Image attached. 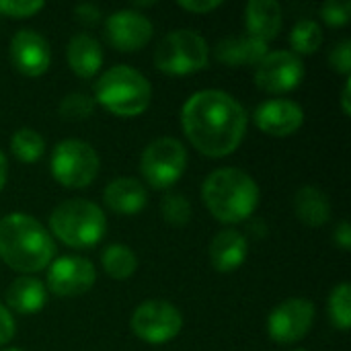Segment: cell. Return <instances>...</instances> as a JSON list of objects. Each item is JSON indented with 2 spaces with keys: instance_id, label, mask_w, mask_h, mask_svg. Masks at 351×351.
<instances>
[{
  "instance_id": "cell-18",
  "label": "cell",
  "mask_w": 351,
  "mask_h": 351,
  "mask_svg": "<svg viewBox=\"0 0 351 351\" xmlns=\"http://www.w3.org/2000/svg\"><path fill=\"white\" fill-rule=\"evenodd\" d=\"M214 56L226 66H257L267 56V43L251 35H230L216 43Z\"/></svg>"
},
{
  "instance_id": "cell-5",
  "label": "cell",
  "mask_w": 351,
  "mask_h": 351,
  "mask_svg": "<svg viewBox=\"0 0 351 351\" xmlns=\"http://www.w3.org/2000/svg\"><path fill=\"white\" fill-rule=\"evenodd\" d=\"M51 234L72 249H90L107 232L103 210L88 199H68L53 208L49 216Z\"/></svg>"
},
{
  "instance_id": "cell-40",
  "label": "cell",
  "mask_w": 351,
  "mask_h": 351,
  "mask_svg": "<svg viewBox=\"0 0 351 351\" xmlns=\"http://www.w3.org/2000/svg\"><path fill=\"white\" fill-rule=\"evenodd\" d=\"M6 351H23V350H6Z\"/></svg>"
},
{
  "instance_id": "cell-17",
  "label": "cell",
  "mask_w": 351,
  "mask_h": 351,
  "mask_svg": "<svg viewBox=\"0 0 351 351\" xmlns=\"http://www.w3.org/2000/svg\"><path fill=\"white\" fill-rule=\"evenodd\" d=\"M249 255V243L243 232L234 228L220 230L210 243V261L216 271L228 274L239 269Z\"/></svg>"
},
{
  "instance_id": "cell-23",
  "label": "cell",
  "mask_w": 351,
  "mask_h": 351,
  "mask_svg": "<svg viewBox=\"0 0 351 351\" xmlns=\"http://www.w3.org/2000/svg\"><path fill=\"white\" fill-rule=\"evenodd\" d=\"M101 261H103L105 274L111 280H117V282L130 280L136 274V269H138V257L125 245H109L103 251Z\"/></svg>"
},
{
  "instance_id": "cell-22",
  "label": "cell",
  "mask_w": 351,
  "mask_h": 351,
  "mask_svg": "<svg viewBox=\"0 0 351 351\" xmlns=\"http://www.w3.org/2000/svg\"><path fill=\"white\" fill-rule=\"evenodd\" d=\"M294 212L298 216L300 222H304L306 226H323L329 222L331 218V202L327 197L325 191H321L319 187H300L296 191L294 197Z\"/></svg>"
},
{
  "instance_id": "cell-15",
  "label": "cell",
  "mask_w": 351,
  "mask_h": 351,
  "mask_svg": "<svg viewBox=\"0 0 351 351\" xmlns=\"http://www.w3.org/2000/svg\"><path fill=\"white\" fill-rule=\"evenodd\" d=\"M304 123V111L290 99H271L257 107L255 125L269 136L286 138L296 134Z\"/></svg>"
},
{
  "instance_id": "cell-35",
  "label": "cell",
  "mask_w": 351,
  "mask_h": 351,
  "mask_svg": "<svg viewBox=\"0 0 351 351\" xmlns=\"http://www.w3.org/2000/svg\"><path fill=\"white\" fill-rule=\"evenodd\" d=\"M333 239H335V245H337V247H339L341 251H350V249H351V226H350V222H341V224L337 226V230H335Z\"/></svg>"
},
{
  "instance_id": "cell-20",
  "label": "cell",
  "mask_w": 351,
  "mask_h": 351,
  "mask_svg": "<svg viewBox=\"0 0 351 351\" xmlns=\"http://www.w3.org/2000/svg\"><path fill=\"white\" fill-rule=\"evenodd\" d=\"M66 58L76 76L93 78L103 66V47L93 35L78 33L68 41Z\"/></svg>"
},
{
  "instance_id": "cell-25",
  "label": "cell",
  "mask_w": 351,
  "mask_h": 351,
  "mask_svg": "<svg viewBox=\"0 0 351 351\" xmlns=\"http://www.w3.org/2000/svg\"><path fill=\"white\" fill-rule=\"evenodd\" d=\"M290 43H292V49L296 56L298 53H302V56L315 53L323 43V31H321L319 23L313 19L298 21L290 33Z\"/></svg>"
},
{
  "instance_id": "cell-29",
  "label": "cell",
  "mask_w": 351,
  "mask_h": 351,
  "mask_svg": "<svg viewBox=\"0 0 351 351\" xmlns=\"http://www.w3.org/2000/svg\"><path fill=\"white\" fill-rule=\"evenodd\" d=\"M321 16L329 27H343L350 23L351 2L350 0H329L321 6Z\"/></svg>"
},
{
  "instance_id": "cell-39",
  "label": "cell",
  "mask_w": 351,
  "mask_h": 351,
  "mask_svg": "<svg viewBox=\"0 0 351 351\" xmlns=\"http://www.w3.org/2000/svg\"><path fill=\"white\" fill-rule=\"evenodd\" d=\"M154 2H134L136 8H146V6H152Z\"/></svg>"
},
{
  "instance_id": "cell-34",
  "label": "cell",
  "mask_w": 351,
  "mask_h": 351,
  "mask_svg": "<svg viewBox=\"0 0 351 351\" xmlns=\"http://www.w3.org/2000/svg\"><path fill=\"white\" fill-rule=\"evenodd\" d=\"M14 319L6 311V306L0 304V346H6L14 337Z\"/></svg>"
},
{
  "instance_id": "cell-21",
  "label": "cell",
  "mask_w": 351,
  "mask_h": 351,
  "mask_svg": "<svg viewBox=\"0 0 351 351\" xmlns=\"http://www.w3.org/2000/svg\"><path fill=\"white\" fill-rule=\"evenodd\" d=\"M6 302L19 315H35L45 306L47 290H45L43 282H39L37 278L21 276L8 286Z\"/></svg>"
},
{
  "instance_id": "cell-38",
  "label": "cell",
  "mask_w": 351,
  "mask_h": 351,
  "mask_svg": "<svg viewBox=\"0 0 351 351\" xmlns=\"http://www.w3.org/2000/svg\"><path fill=\"white\" fill-rule=\"evenodd\" d=\"M249 230H251V232L255 230L257 237H265V230H267V228H265V224H263L261 220H253V224L249 226Z\"/></svg>"
},
{
  "instance_id": "cell-37",
  "label": "cell",
  "mask_w": 351,
  "mask_h": 351,
  "mask_svg": "<svg viewBox=\"0 0 351 351\" xmlns=\"http://www.w3.org/2000/svg\"><path fill=\"white\" fill-rule=\"evenodd\" d=\"M6 177H8V162H6L4 152L0 150V191H2V187L6 185Z\"/></svg>"
},
{
  "instance_id": "cell-28",
  "label": "cell",
  "mask_w": 351,
  "mask_h": 351,
  "mask_svg": "<svg viewBox=\"0 0 351 351\" xmlns=\"http://www.w3.org/2000/svg\"><path fill=\"white\" fill-rule=\"evenodd\" d=\"M160 212H162L165 222L171 226H177V228L185 226L191 220V204L181 193L167 195L160 204Z\"/></svg>"
},
{
  "instance_id": "cell-26",
  "label": "cell",
  "mask_w": 351,
  "mask_h": 351,
  "mask_svg": "<svg viewBox=\"0 0 351 351\" xmlns=\"http://www.w3.org/2000/svg\"><path fill=\"white\" fill-rule=\"evenodd\" d=\"M329 317L339 331H350L351 325V288L350 284H339L329 298Z\"/></svg>"
},
{
  "instance_id": "cell-11",
  "label": "cell",
  "mask_w": 351,
  "mask_h": 351,
  "mask_svg": "<svg viewBox=\"0 0 351 351\" xmlns=\"http://www.w3.org/2000/svg\"><path fill=\"white\" fill-rule=\"evenodd\" d=\"M315 323V304L304 298H290L278 304L267 319V333L276 343L290 346L308 335Z\"/></svg>"
},
{
  "instance_id": "cell-2",
  "label": "cell",
  "mask_w": 351,
  "mask_h": 351,
  "mask_svg": "<svg viewBox=\"0 0 351 351\" xmlns=\"http://www.w3.org/2000/svg\"><path fill=\"white\" fill-rule=\"evenodd\" d=\"M53 255V239L39 220L21 212L0 218V259L10 269L35 274L45 269Z\"/></svg>"
},
{
  "instance_id": "cell-19",
  "label": "cell",
  "mask_w": 351,
  "mask_h": 351,
  "mask_svg": "<svg viewBox=\"0 0 351 351\" xmlns=\"http://www.w3.org/2000/svg\"><path fill=\"white\" fill-rule=\"evenodd\" d=\"M282 6L276 0H251L245 8L247 35L269 43L282 29Z\"/></svg>"
},
{
  "instance_id": "cell-12",
  "label": "cell",
  "mask_w": 351,
  "mask_h": 351,
  "mask_svg": "<svg viewBox=\"0 0 351 351\" xmlns=\"http://www.w3.org/2000/svg\"><path fill=\"white\" fill-rule=\"evenodd\" d=\"M97 280L95 265L76 255H66L49 263L47 269V288L62 298H74L86 294Z\"/></svg>"
},
{
  "instance_id": "cell-6",
  "label": "cell",
  "mask_w": 351,
  "mask_h": 351,
  "mask_svg": "<svg viewBox=\"0 0 351 351\" xmlns=\"http://www.w3.org/2000/svg\"><path fill=\"white\" fill-rule=\"evenodd\" d=\"M210 47L191 29H177L165 35L154 49V66L171 76H187L208 68Z\"/></svg>"
},
{
  "instance_id": "cell-14",
  "label": "cell",
  "mask_w": 351,
  "mask_h": 351,
  "mask_svg": "<svg viewBox=\"0 0 351 351\" xmlns=\"http://www.w3.org/2000/svg\"><path fill=\"white\" fill-rule=\"evenodd\" d=\"M10 62L25 76L35 78L45 74L51 64V49L47 39L33 29L16 31L10 41Z\"/></svg>"
},
{
  "instance_id": "cell-31",
  "label": "cell",
  "mask_w": 351,
  "mask_h": 351,
  "mask_svg": "<svg viewBox=\"0 0 351 351\" xmlns=\"http://www.w3.org/2000/svg\"><path fill=\"white\" fill-rule=\"evenodd\" d=\"M329 62L333 66V70H337L339 74H350L351 72V41L343 39L337 45H333L331 53H329Z\"/></svg>"
},
{
  "instance_id": "cell-30",
  "label": "cell",
  "mask_w": 351,
  "mask_h": 351,
  "mask_svg": "<svg viewBox=\"0 0 351 351\" xmlns=\"http://www.w3.org/2000/svg\"><path fill=\"white\" fill-rule=\"evenodd\" d=\"M41 8V0H0V14H6L10 19H29Z\"/></svg>"
},
{
  "instance_id": "cell-27",
  "label": "cell",
  "mask_w": 351,
  "mask_h": 351,
  "mask_svg": "<svg viewBox=\"0 0 351 351\" xmlns=\"http://www.w3.org/2000/svg\"><path fill=\"white\" fill-rule=\"evenodd\" d=\"M95 99L84 93H70L60 101V115L68 121H82L95 113Z\"/></svg>"
},
{
  "instance_id": "cell-1",
  "label": "cell",
  "mask_w": 351,
  "mask_h": 351,
  "mask_svg": "<svg viewBox=\"0 0 351 351\" xmlns=\"http://www.w3.org/2000/svg\"><path fill=\"white\" fill-rule=\"evenodd\" d=\"M247 121L245 107L224 90H199L181 109L187 140L210 158L232 154L245 138Z\"/></svg>"
},
{
  "instance_id": "cell-10",
  "label": "cell",
  "mask_w": 351,
  "mask_h": 351,
  "mask_svg": "<svg viewBox=\"0 0 351 351\" xmlns=\"http://www.w3.org/2000/svg\"><path fill=\"white\" fill-rule=\"evenodd\" d=\"M304 78V64L294 51L278 49L267 51V56L257 64L255 82L261 90L271 95H282L298 88Z\"/></svg>"
},
{
  "instance_id": "cell-16",
  "label": "cell",
  "mask_w": 351,
  "mask_h": 351,
  "mask_svg": "<svg viewBox=\"0 0 351 351\" xmlns=\"http://www.w3.org/2000/svg\"><path fill=\"white\" fill-rule=\"evenodd\" d=\"M103 199L111 212H115L119 216H136L146 208L148 193L138 179L119 177V179H113L105 187Z\"/></svg>"
},
{
  "instance_id": "cell-9",
  "label": "cell",
  "mask_w": 351,
  "mask_h": 351,
  "mask_svg": "<svg viewBox=\"0 0 351 351\" xmlns=\"http://www.w3.org/2000/svg\"><path fill=\"white\" fill-rule=\"evenodd\" d=\"M132 331L150 346H162L175 339L183 329V317L177 306L165 300L142 302L132 315Z\"/></svg>"
},
{
  "instance_id": "cell-36",
  "label": "cell",
  "mask_w": 351,
  "mask_h": 351,
  "mask_svg": "<svg viewBox=\"0 0 351 351\" xmlns=\"http://www.w3.org/2000/svg\"><path fill=\"white\" fill-rule=\"evenodd\" d=\"M350 90H351V80H348V82H346V86H343V93H341V107H343V113H346V115H350L351 113Z\"/></svg>"
},
{
  "instance_id": "cell-24",
  "label": "cell",
  "mask_w": 351,
  "mask_h": 351,
  "mask_svg": "<svg viewBox=\"0 0 351 351\" xmlns=\"http://www.w3.org/2000/svg\"><path fill=\"white\" fill-rule=\"evenodd\" d=\"M10 150L16 156V160L25 165H33L39 160L45 152V140L31 128H21L12 134Z\"/></svg>"
},
{
  "instance_id": "cell-8",
  "label": "cell",
  "mask_w": 351,
  "mask_h": 351,
  "mask_svg": "<svg viewBox=\"0 0 351 351\" xmlns=\"http://www.w3.org/2000/svg\"><path fill=\"white\" fill-rule=\"evenodd\" d=\"M140 169L154 189H167L183 177L187 169V150L175 138H158L142 152Z\"/></svg>"
},
{
  "instance_id": "cell-33",
  "label": "cell",
  "mask_w": 351,
  "mask_h": 351,
  "mask_svg": "<svg viewBox=\"0 0 351 351\" xmlns=\"http://www.w3.org/2000/svg\"><path fill=\"white\" fill-rule=\"evenodd\" d=\"M220 0H181L179 6L187 12H195V14H206L212 12L220 6Z\"/></svg>"
},
{
  "instance_id": "cell-4",
  "label": "cell",
  "mask_w": 351,
  "mask_h": 351,
  "mask_svg": "<svg viewBox=\"0 0 351 351\" xmlns=\"http://www.w3.org/2000/svg\"><path fill=\"white\" fill-rule=\"evenodd\" d=\"M152 101V86L130 66H113L95 82V103L119 117L142 115Z\"/></svg>"
},
{
  "instance_id": "cell-13",
  "label": "cell",
  "mask_w": 351,
  "mask_h": 351,
  "mask_svg": "<svg viewBox=\"0 0 351 351\" xmlns=\"http://www.w3.org/2000/svg\"><path fill=\"white\" fill-rule=\"evenodd\" d=\"M105 35L117 51H138L152 39V23L138 10H115L105 23Z\"/></svg>"
},
{
  "instance_id": "cell-32",
  "label": "cell",
  "mask_w": 351,
  "mask_h": 351,
  "mask_svg": "<svg viewBox=\"0 0 351 351\" xmlns=\"http://www.w3.org/2000/svg\"><path fill=\"white\" fill-rule=\"evenodd\" d=\"M74 19L84 27H95L101 21V10L90 2H84L74 8Z\"/></svg>"
},
{
  "instance_id": "cell-7",
  "label": "cell",
  "mask_w": 351,
  "mask_h": 351,
  "mask_svg": "<svg viewBox=\"0 0 351 351\" xmlns=\"http://www.w3.org/2000/svg\"><path fill=\"white\" fill-rule=\"evenodd\" d=\"M49 169L60 185L82 189L88 187L99 173V154L82 140H62L51 150Z\"/></svg>"
},
{
  "instance_id": "cell-3",
  "label": "cell",
  "mask_w": 351,
  "mask_h": 351,
  "mask_svg": "<svg viewBox=\"0 0 351 351\" xmlns=\"http://www.w3.org/2000/svg\"><path fill=\"white\" fill-rule=\"evenodd\" d=\"M202 197L210 214L224 224H239L253 216L259 206L255 179L241 169H218L202 185Z\"/></svg>"
}]
</instances>
